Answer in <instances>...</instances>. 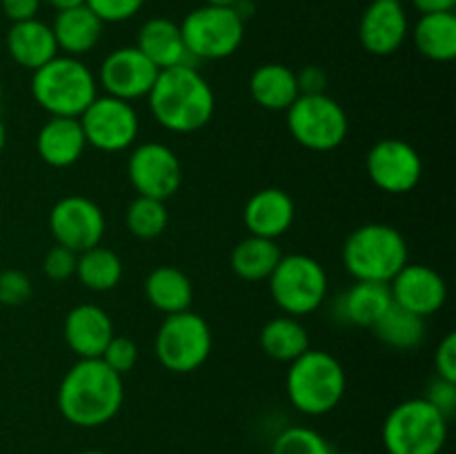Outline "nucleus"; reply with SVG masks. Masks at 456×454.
<instances>
[{"mask_svg":"<svg viewBox=\"0 0 456 454\" xmlns=\"http://www.w3.org/2000/svg\"><path fill=\"white\" fill-rule=\"evenodd\" d=\"M123 377L102 363V359H78L58 387V409L78 427L110 423L123 408Z\"/></svg>","mask_w":456,"mask_h":454,"instance_id":"f257e3e1","label":"nucleus"},{"mask_svg":"<svg viewBox=\"0 0 456 454\" xmlns=\"http://www.w3.org/2000/svg\"><path fill=\"white\" fill-rule=\"evenodd\" d=\"M147 98L160 127L174 134L199 132L212 120L216 109L212 87L191 65L160 69Z\"/></svg>","mask_w":456,"mask_h":454,"instance_id":"f03ea898","label":"nucleus"},{"mask_svg":"<svg viewBox=\"0 0 456 454\" xmlns=\"http://www.w3.org/2000/svg\"><path fill=\"white\" fill-rule=\"evenodd\" d=\"M31 96L47 114L78 118L98 96V85L83 61L56 56L34 71Z\"/></svg>","mask_w":456,"mask_h":454,"instance_id":"7ed1b4c3","label":"nucleus"},{"mask_svg":"<svg viewBox=\"0 0 456 454\" xmlns=\"http://www.w3.org/2000/svg\"><path fill=\"white\" fill-rule=\"evenodd\" d=\"M346 369L330 352L307 350L289 363L285 390L298 412L321 417L341 403L346 394Z\"/></svg>","mask_w":456,"mask_h":454,"instance_id":"20e7f679","label":"nucleus"},{"mask_svg":"<svg viewBox=\"0 0 456 454\" xmlns=\"http://www.w3.org/2000/svg\"><path fill=\"white\" fill-rule=\"evenodd\" d=\"M343 265L356 280L390 283L408 265V243L396 227L368 223L347 236Z\"/></svg>","mask_w":456,"mask_h":454,"instance_id":"39448f33","label":"nucleus"},{"mask_svg":"<svg viewBox=\"0 0 456 454\" xmlns=\"http://www.w3.org/2000/svg\"><path fill=\"white\" fill-rule=\"evenodd\" d=\"M448 441V418L426 399L396 405L383 423L387 454H439Z\"/></svg>","mask_w":456,"mask_h":454,"instance_id":"423d86ee","label":"nucleus"},{"mask_svg":"<svg viewBox=\"0 0 456 454\" xmlns=\"http://www.w3.org/2000/svg\"><path fill=\"white\" fill-rule=\"evenodd\" d=\"M267 280L276 305L294 319L316 312L328 296V272L307 254L281 256Z\"/></svg>","mask_w":456,"mask_h":454,"instance_id":"0eeeda50","label":"nucleus"},{"mask_svg":"<svg viewBox=\"0 0 456 454\" xmlns=\"http://www.w3.org/2000/svg\"><path fill=\"white\" fill-rule=\"evenodd\" d=\"M294 141L312 151H332L350 132L346 109L328 93H301L288 109Z\"/></svg>","mask_w":456,"mask_h":454,"instance_id":"6e6552de","label":"nucleus"},{"mask_svg":"<svg viewBox=\"0 0 456 454\" xmlns=\"http://www.w3.org/2000/svg\"><path fill=\"white\" fill-rule=\"evenodd\" d=\"M160 365L174 374H190L208 361L212 352V329L196 312L167 314L154 341Z\"/></svg>","mask_w":456,"mask_h":454,"instance_id":"1a4fd4ad","label":"nucleus"},{"mask_svg":"<svg viewBox=\"0 0 456 454\" xmlns=\"http://www.w3.org/2000/svg\"><path fill=\"white\" fill-rule=\"evenodd\" d=\"M181 34L187 53L203 61H221L240 47L245 36V18L234 7L194 9L181 22Z\"/></svg>","mask_w":456,"mask_h":454,"instance_id":"9d476101","label":"nucleus"},{"mask_svg":"<svg viewBox=\"0 0 456 454\" xmlns=\"http://www.w3.org/2000/svg\"><path fill=\"white\" fill-rule=\"evenodd\" d=\"M87 145L107 151H125L136 142L141 120L132 102L114 96H96L78 116Z\"/></svg>","mask_w":456,"mask_h":454,"instance_id":"9b49d317","label":"nucleus"},{"mask_svg":"<svg viewBox=\"0 0 456 454\" xmlns=\"http://www.w3.org/2000/svg\"><path fill=\"white\" fill-rule=\"evenodd\" d=\"M127 176L138 196L167 200L183 182V167L174 150L163 142H142L127 160Z\"/></svg>","mask_w":456,"mask_h":454,"instance_id":"f8f14e48","label":"nucleus"},{"mask_svg":"<svg viewBox=\"0 0 456 454\" xmlns=\"http://www.w3.org/2000/svg\"><path fill=\"white\" fill-rule=\"evenodd\" d=\"M49 230L56 245L80 254L101 245L105 236V214L85 196H65L49 212Z\"/></svg>","mask_w":456,"mask_h":454,"instance_id":"ddd939ff","label":"nucleus"},{"mask_svg":"<svg viewBox=\"0 0 456 454\" xmlns=\"http://www.w3.org/2000/svg\"><path fill=\"white\" fill-rule=\"evenodd\" d=\"M368 176L386 194H408L421 182L423 160L410 142L401 138H383L370 150Z\"/></svg>","mask_w":456,"mask_h":454,"instance_id":"4468645a","label":"nucleus"},{"mask_svg":"<svg viewBox=\"0 0 456 454\" xmlns=\"http://www.w3.org/2000/svg\"><path fill=\"white\" fill-rule=\"evenodd\" d=\"M159 67L138 47H120L107 53L101 65V85L107 96L120 101H136L154 87Z\"/></svg>","mask_w":456,"mask_h":454,"instance_id":"2eb2a0df","label":"nucleus"},{"mask_svg":"<svg viewBox=\"0 0 456 454\" xmlns=\"http://www.w3.org/2000/svg\"><path fill=\"white\" fill-rule=\"evenodd\" d=\"M392 303L419 316H432L448 301V285L444 276L421 263H408L390 280Z\"/></svg>","mask_w":456,"mask_h":454,"instance_id":"dca6fc26","label":"nucleus"},{"mask_svg":"<svg viewBox=\"0 0 456 454\" xmlns=\"http://www.w3.org/2000/svg\"><path fill=\"white\" fill-rule=\"evenodd\" d=\"M410 22L401 0H372L359 22V40L365 52L390 56L403 47Z\"/></svg>","mask_w":456,"mask_h":454,"instance_id":"f3484780","label":"nucleus"},{"mask_svg":"<svg viewBox=\"0 0 456 454\" xmlns=\"http://www.w3.org/2000/svg\"><path fill=\"white\" fill-rule=\"evenodd\" d=\"M65 343L78 359H101L114 336V323L102 307L83 303L69 310L62 325Z\"/></svg>","mask_w":456,"mask_h":454,"instance_id":"a211bd4d","label":"nucleus"},{"mask_svg":"<svg viewBox=\"0 0 456 454\" xmlns=\"http://www.w3.org/2000/svg\"><path fill=\"white\" fill-rule=\"evenodd\" d=\"M297 207L288 191L279 187H267L249 196L243 209L245 227L252 236L276 240L292 227Z\"/></svg>","mask_w":456,"mask_h":454,"instance_id":"6ab92c4d","label":"nucleus"},{"mask_svg":"<svg viewBox=\"0 0 456 454\" xmlns=\"http://www.w3.org/2000/svg\"><path fill=\"white\" fill-rule=\"evenodd\" d=\"M85 147H87V141H85L78 118L52 116L40 127L38 138H36L38 156L52 167H71L85 154Z\"/></svg>","mask_w":456,"mask_h":454,"instance_id":"aec40b11","label":"nucleus"},{"mask_svg":"<svg viewBox=\"0 0 456 454\" xmlns=\"http://www.w3.org/2000/svg\"><path fill=\"white\" fill-rule=\"evenodd\" d=\"M7 52L25 69L36 71L58 56V45L52 27L38 18L12 22L7 31Z\"/></svg>","mask_w":456,"mask_h":454,"instance_id":"412c9836","label":"nucleus"},{"mask_svg":"<svg viewBox=\"0 0 456 454\" xmlns=\"http://www.w3.org/2000/svg\"><path fill=\"white\" fill-rule=\"evenodd\" d=\"M138 49L154 62L159 69H169L176 65H190L181 25L169 18H150L138 31Z\"/></svg>","mask_w":456,"mask_h":454,"instance_id":"4be33fe9","label":"nucleus"},{"mask_svg":"<svg viewBox=\"0 0 456 454\" xmlns=\"http://www.w3.org/2000/svg\"><path fill=\"white\" fill-rule=\"evenodd\" d=\"M102 25L105 22L87 4H80V7L58 12L52 31L58 49H62L67 56L78 58L96 47L102 36Z\"/></svg>","mask_w":456,"mask_h":454,"instance_id":"5701e85b","label":"nucleus"},{"mask_svg":"<svg viewBox=\"0 0 456 454\" xmlns=\"http://www.w3.org/2000/svg\"><path fill=\"white\" fill-rule=\"evenodd\" d=\"M392 294L387 283H374V280H356L350 289L338 296L337 310L346 323L359 325V328H374L377 320L390 310Z\"/></svg>","mask_w":456,"mask_h":454,"instance_id":"b1692460","label":"nucleus"},{"mask_svg":"<svg viewBox=\"0 0 456 454\" xmlns=\"http://www.w3.org/2000/svg\"><path fill=\"white\" fill-rule=\"evenodd\" d=\"M249 93L254 102L272 111H288L289 105L301 96L297 71L279 62L261 65L249 78Z\"/></svg>","mask_w":456,"mask_h":454,"instance_id":"393cba45","label":"nucleus"},{"mask_svg":"<svg viewBox=\"0 0 456 454\" xmlns=\"http://www.w3.org/2000/svg\"><path fill=\"white\" fill-rule=\"evenodd\" d=\"M145 296L150 305L163 314H178L190 310L194 301V288L185 272L172 265H160L147 274Z\"/></svg>","mask_w":456,"mask_h":454,"instance_id":"a878e982","label":"nucleus"},{"mask_svg":"<svg viewBox=\"0 0 456 454\" xmlns=\"http://www.w3.org/2000/svg\"><path fill=\"white\" fill-rule=\"evenodd\" d=\"M412 40L419 53L435 62H450L456 58V16L448 13H423L412 27Z\"/></svg>","mask_w":456,"mask_h":454,"instance_id":"bb28decb","label":"nucleus"},{"mask_svg":"<svg viewBox=\"0 0 456 454\" xmlns=\"http://www.w3.org/2000/svg\"><path fill=\"white\" fill-rule=\"evenodd\" d=\"M281 247L276 240L261 239V236H252L240 240L232 252V270L239 279L256 283V280H267L274 267L281 261Z\"/></svg>","mask_w":456,"mask_h":454,"instance_id":"cd10ccee","label":"nucleus"},{"mask_svg":"<svg viewBox=\"0 0 456 454\" xmlns=\"http://www.w3.org/2000/svg\"><path fill=\"white\" fill-rule=\"evenodd\" d=\"M261 347L270 359L292 363L301 354L310 350V336L307 329L298 323L294 316H276L267 320L265 328L261 329Z\"/></svg>","mask_w":456,"mask_h":454,"instance_id":"c85d7f7f","label":"nucleus"},{"mask_svg":"<svg viewBox=\"0 0 456 454\" xmlns=\"http://www.w3.org/2000/svg\"><path fill=\"white\" fill-rule=\"evenodd\" d=\"M76 276L85 288L94 292H107V289H114L123 279V261L114 249L96 245L78 254Z\"/></svg>","mask_w":456,"mask_h":454,"instance_id":"c756f323","label":"nucleus"},{"mask_svg":"<svg viewBox=\"0 0 456 454\" xmlns=\"http://www.w3.org/2000/svg\"><path fill=\"white\" fill-rule=\"evenodd\" d=\"M372 329L379 341L395 350H414L426 338V319L392 303Z\"/></svg>","mask_w":456,"mask_h":454,"instance_id":"7c9ffc66","label":"nucleus"},{"mask_svg":"<svg viewBox=\"0 0 456 454\" xmlns=\"http://www.w3.org/2000/svg\"><path fill=\"white\" fill-rule=\"evenodd\" d=\"M169 221V212L165 207V200L147 199V196H136L129 203L127 214H125V223H127L129 234L136 239L150 240L156 239L165 231Z\"/></svg>","mask_w":456,"mask_h":454,"instance_id":"2f4dec72","label":"nucleus"},{"mask_svg":"<svg viewBox=\"0 0 456 454\" xmlns=\"http://www.w3.org/2000/svg\"><path fill=\"white\" fill-rule=\"evenodd\" d=\"M272 454H334L321 432L305 426H292L281 432L272 445Z\"/></svg>","mask_w":456,"mask_h":454,"instance_id":"473e14b6","label":"nucleus"},{"mask_svg":"<svg viewBox=\"0 0 456 454\" xmlns=\"http://www.w3.org/2000/svg\"><path fill=\"white\" fill-rule=\"evenodd\" d=\"M102 363L110 365L116 374H127L132 372L134 365L138 361V345L129 336H111V341L107 343L105 352L101 354Z\"/></svg>","mask_w":456,"mask_h":454,"instance_id":"72a5a7b5","label":"nucleus"},{"mask_svg":"<svg viewBox=\"0 0 456 454\" xmlns=\"http://www.w3.org/2000/svg\"><path fill=\"white\" fill-rule=\"evenodd\" d=\"M31 298V280L20 270L0 272V303L9 307L25 305Z\"/></svg>","mask_w":456,"mask_h":454,"instance_id":"f704fd0d","label":"nucleus"},{"mask_svg":"<svg viewBox=\"0 0 456 454\" xmlns=\"http://www.w3.org/2000/svg\"><path fill=\"white\" fill-rule=\"evenodd\" d=\"M76 263H78V254L62 247V245H53V247L45 254L43 272L47 279L62 283V280L76 276Z\"/></svg>","mask_w":456,"mask_h":454,"instance_id":"c9c22d12","label":"nucleus"},{"mask_svg":"<svg viewBox=\"0 0 456 454\" xmlns=\"http://www.w3.org/2000/svg\"><path fill=\"white\" fill-rule=\"evenodd\" d=\"M102 22H125L136 16L145 0H85Z\"/></svg>","mask_w":456,"mask_h":454,"instance_id":"e433bc0d","label":"nucleus"},{"mask_svg":"<svg viewBox=\"0 0 456 454\" xmlns=\"http://www.w3.org/2000/svg\"><path fill=\"white\" fill-rule=\"evenodd\" d=\"M428 403L435 405L445 418H452V414L456 412V383L452 381H445V378L436 377L435 381L430 383L428 387V394L423 396Z\"/></svg>","mask_w":456,"mask_h":454,"instance_id":"4c0bfd02","label":"nucleus"},{"mask_svg":"<svg viewBox=\"0 0 456 454\" xmlns=\"http://www.w3.org/2000/svg\"><path fill=\"white\" fill-rule=\"evenodd\" d=\"M435 368H436V377L456 383V334L454 332L445 334V338L439 343V347H436Z\"/></svg>","mask_w":456,"mask_h":454,"instance_id":"58836bf2","label":"nucleus"},{"mask_svg":"<svg viewBox=\"0 0 456 454\" xmlns=\"http://www.w3.org/2000/svg\"><path fill=\"white\" fill-rule=\"evenodd\" d=\"M40 3L43 0H0V7H3V13L9 20L22 22L38 16Z\"/></svg>","mask_w":456,"mask_h":454,"instance_id":"ea45409f","label":"nucleus"},{"mask_svg":"<svg viewBox=\"0 0 456 454\" xmlns=\"http://www.w3.org/2000/svg\"><path fill=\"white\" fill-rule=\"evenodd\" d=\"M297 80L301 93H325V87H328V76L321 67H305L298 71Z\"/></svg>","mask_w":456,"mask_h":454,"instance_id":"a19ab883","label":"nucleus"},{"mask_svg":"<svg viewBox=\"0 0 456 454\" xmlns=\"http://www.w3.org/2000/svg\"><path fill=\"white\" fill-rule=\"evenodd\" d=\"M414 9L419 13H448L454 12L456 0H412Z\"/></svg>","mask_w":456,"mask_h":454,"instance_id":"79ce46f5","label":"nucleus"},{"mask_svg":"<svg viewBox=\"0 0 456 454\" xmlns=\"http://www.w3.org/2000/svg\"><path fill=\"white\" fill-rule=\"evenodd\" d=\"M43 3H47L49 7H53L56 12H65V9L80 7V4H85V0H43Z\"/></svg>","mask_w":456,"mask_h":454,"instance_id":"37998d69","label":"nucleus"},{"mask_svg":"<svg viewBox=\"0 0 456 454\" xmlns=\"http://www.w3.org/2000/svg\"><path fill=\"white\" fill-rule=\"evenodd\" d=\"M240 0H205V4H212V7H236Z\"/></svg>","mask_w":456,"mask_h":454,"instance_id":"c03bdc74","label":"nucleus"},{"mask_svg":"<svg viewBox=\"0 0 456 454\" xmlns=\"http://www.w3.org/2000/svg\"><path fill=\"white\" fill-rule=\"evenodd\" d=\"M4 145H7V129H4V123L0 120V154H3Z\"/></svg>","mask_w":456,"mask_h":454,"instance_id":"a18cd8bd","label":"nucleus"},{"mask_svg":"<svg viewBox=\"0 0 456 454\" xmlns=\"http://www.w3.org/2000/svg\"><path fill=\"white\" fill-rule=\"evenodd\" d=\"M78 454H107V452H101V450H83V452Z\"/></svg>","mask_w":456,"mask_h":454,"instance_id":"49530a36","label":"nucleus"},{"mask_svg":"<svg viewBox=\"0 0 456 454\" xmlns=\"http://www.w3.org/2000/svg\"><path fill=\"white\" fill-rule=\"evenodd\" d=\"M0 105H3V85H0Z\"/></svg>","mask_w":456,"mask_h":454,"instance_id":"de8ad7c7","label":"nucleus"},{"mask_svg":"<svg viewBox=\"0 0 456 454\" xmlns=\"http://www.w3.org/2000/svg\"><path fill=\"white\" fill-rule=\"evenodd\" d=\"M343 454H359V452H343Z\"/></svg>","mask_w":456,"mask_h":454,"instance_id":"09e8293b","label":"nucleus"}]
</instances>
